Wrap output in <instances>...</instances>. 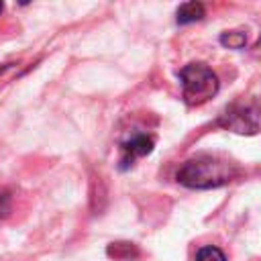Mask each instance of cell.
<instances>
[{
  "label": "cell",
  "mask_w": 261,
  "mask_h": 261,
  "mask_svg": "<svg viewBox=\"0 0 261 261\" xmlns=\"http://www.w3.org/2000/svg\"><path fill=\"white\" fill-rule=\"evenodd\" d=\"M218 124L239 135H255L261 130V110L255 104L237 102L224 110Z\"/></svg>",
  "instance_id": "3"
},
{
  "label": "cell",
  "mask_w": 261,
  "mask_h": 261,
  "mask_svg": "<svg viewBox=\"0 0 261 261\" xmlns=\"http://www.w3.org/2000/svg\"><path fill=\"white\" fill-rule=\"evenodd\" d=\"M2 10H4V4H2V2H0V12H2Z\"/></svg>",
  "instance_id": "9"
},
{
  "label": "cell",
  "mask_w": 261,
  "mask_h": 261,
  "mask_svg": "<svg viewBox=\"0 0 261 261\" xmlns=\"http://www.w3.org/2000/svg\"><path fill=\"white\" fill-rule=\"evenodd\" d=\"M220 43L228 49H241L247 43V35L243 31H226L220 35Z\"/></svg>",
  "instance_id": "7"
},
{
  "label": "cell",
  "mask_w": 261,
  "mask_h": 261,
  "mask_svg": "<svg viewBox=\"0 0 261 261\" xmlns=\"http://www.w3.org/2000/svg\"><path fill=\"white\" fill-rule=\"evenodd\" d=\"M106 253L118 261H130V259L139 257V249L133 243H112V245H108Z\"/></svg>",
  "instance_id": "6"
},
{
  "label": "cell",
  "mask_w": 261,
  "mask_h": 261,
  "mask_svg": "<svg viewBox=\"0 0 261 261\" xmlns=\"http://www.w3.org/2000/svg\"><path fill=\"white\" fill-rule=\"evenodd\" d=\"M186 104L200 106L218 92V77L206 63H188L177 73Z\"/></svg>",
  "instance_id": "2"
},
{
  "label": "cell",
  "mask_w": 261,
  "mask_h": 261,
  "mask_svg": "<svg viewBox=\"0 0 261 261\" xmlns=\"http://www.w3.org/2000/svg\"><path fill=\"white\" fill-rule=\"evenodd\" d=\"M237 175V169L232 163L224 159H216L210 155H202L196 159L186 161L177 171V181L186 188L194 190H208L228 184Z\"/></svg>",
  "instance_id": "1"
},
{
  "label": "cell",
  "mask_w": 261,
  "mask_h": 261,
  "mask_svg": "<svg viewBox=\"0 0 261 261\" xmlns=\"http://www.w3.org/2000/svg\"><path fill=\"white\" fill-rule=\"evenodd\" d=\"M204 14H206V8L202 2H184L175 12V20L177 24H190V22L202 20Z\"/></svg>",
  "instance_id": "5"
},
{
  "label": "cell",
  "mask_w": 261,
  "mask_h": 261,
  "mask_svg": "<svg viewBox=\"0 0 261 261\" xmlns=\"http://www.w3.org/2000/svg\"><path fill=\"white\" fill-rule=\"evenodd\" d=\"M153 137L149 135H135L133 139L124 141L120 145V151H122V157H120V169H126L128 165H133V161L137 157H145L153 151Z\"/></svg>",
  "instance_id": "4"
},
{
  "label": "cell",
  "mask_w": 261,
  "mask_h": 261,
  "mask_svg": "<svg viewBox=\"0 0 261 261\" xmlns=\"http://www.w3.org/2000/svg\"><path fill=\"white\" fill-rule=\"evenodd\" d=\"M196 261H226V257L218 247H202L196 253Z\"/></svg>",
  "instance_id": "8"
}]
</instances>
